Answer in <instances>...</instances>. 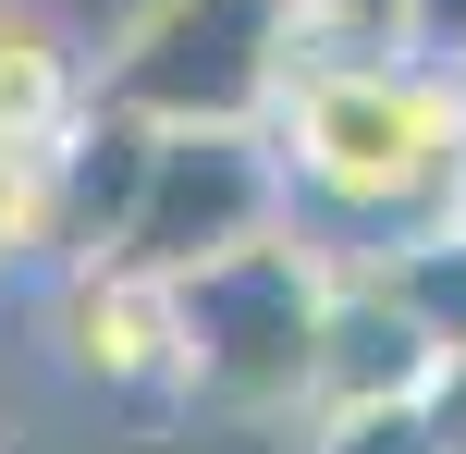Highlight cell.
I'll return each instance as SVG.
<instances>
[{
	"instance_id": "6da1fadb",
	"label": "cell",
	"mask_w": 466,
	"mask_h": 454,
	"mask_svg": "<svg viewBox=\"0 0 466 454\" xmlns=\"http://www.w3.org/2000/svg\"><path fill=\"white\" fill-rule=\"evenodd\" d=\"M295 221L331 258H369L393 234H430L466 197V74L405 37H307L295 86L270 111Z\"/></svg>"
},
{
	"instance_id": "7a4b0ae2",
	"label": "cell",
	"mask_w": 466,
	"mask_h": 454,
	"mask_svg": "<svg viewBox=\"0 0 466 454\" xmlns=\"http://www.w3.org/2000/svg\"><path fill=\"white\" fill-rule=\"evenodd\" d=\"M172 295H185V406L197 418H233V430L307 418V357H319V308H331V246L307 221L172 270Z\"/></svg>"
},
{
	"instance_id": "3957f363",
	"label": "cell",
	"mask_w": 466,
	"mask_h": 454,
	"mask_svg": "<svg viewBox=\"0 0 466 454\" xmlns=\"http://www.w3.org/2000/svg\"><path fill=\"white\" fill-rule=\"evenodd\" d=\"M295 13L282 0H136L86 49V98L136 111L147 136L172 123H270L295 86Z\"/></svg>"
},
{
	"instance_id": "277c9868",
	"label": "cell",
	"mask_w": 466,
	"mask_h": 454,
	"mask_svg": "<svg viewBox=\"0 0 466 454\" xmlns=\"http://www.w3.org/2000/svg\"><path fill=\"white\" fill-rule=\"evenodd\" d=\"M282 221H295V185H282L270 123H172V136H147V172H136V209H123L111 258L197 270L246 234H282Z\"/></svg>"
},
{
	"instance_id": "5b68a950",
	"label": "cell",
	"mask_w": 466,
	"mask_h": 454,
	"mask_svg": "<svg viewBox=\"0 0 466 454\" xmlns=\"http://www.w3.org/2000/svg\"><path fill=\"white\" fill-rule=\"evenodd\" d=\"M49 357L111 406H185V295L136 258H62L49 295Z\"/></svg>"
},
{
	"instance_id": "8992f818",
	"label": "cell",
	"mask_w": 466,
	"mask_h": 454,
	"mask_svg": "<svg viewBox=\"0 0 466 454\" xmlns=\"http://www.w3.org/2000/svg\"><path fill=\"white\" fill-rule=\"evenodd\" d=\"M430 368H442V332L418 319V295L380 258H331L319 357H307V418H331V406H418Z\"/></svg>"
},
{
	"instance_id": "52a82bcc",
	"label": "cell",
	"mask_w": 466,
	"mask_h": 454,
	"mask_svg": "<svg viewBox=\"0 0 466 454\" xmlns=\"http://www.w3.org/2000/svg\"><path fill=\"white\" fill-rule=\"evenodd\" d=\"M136 172H147V123L111 111V98H74V123H62V209H49V270H62V258H111L123 209H136Z\"/></svg>"
},
{
	"instance_id": "ba28073f",
	"label": "cell",
	"mask_w": 466,
	"mask_h": 454,
	"mask_svg": "<svg viewBox=\"0 0 466 454\" xmlns=\"http://www.w3.org/2000/svg\"><path fill=\"white\" fill-rule=\"evenodd\" d=\"M74 98H86V49L37 0H0V123H74Z\"/></svg>"
},
{
	"instance_id": "9c48e42d",
	"label": "cell",
	"mask_w": 466,
	"mask_h": 454,
	"mask_svg": "<svg viewBox=\"0 0 466 454\" xmlns=\"http://www.w3.org/2000/svg\"><path fill=\"white\" fill-rule=\"evenodd\" d=\"M49 209H62V123H0V270L49 258Z\"/></svg>"
},
{
	"instance_id": "30bf717a",
	"label": "cell",
	"mask_w": 466,
	"mask_h": 454,
	"mask_svg": "<svg viewBox=\"0 0 466 454\" xmlns=\"http://www.w3.org/2000/svg\"><path fill=\"white\" fill-rule=\"evenodd\" d=\"M295 454H430L418 406H331V418H295Z\"/></svg>"
},
{
	"instance_id": "8fae6325",
	"label": "cell",
	"mask_w": 466,
	"mask_h": 454,
	"mask_svg": "<svg viewBox=\"0 0 466 454\" xmlns=\"http://www.w3.org/2000/svg\"><path fill=\"white\" fill-rule=\"evenodd\" d=\"M418 430H430V454H466V332L442 344V368H430V393H418Z\"/></svg>"
},
{
	"instance_id": "7c38bea8",
	"label": "cell",
	"mask_w": 466,
	"mask_h": 454,
	"mask_svg": "<svg viewBox=\"0 0 466 454\" xmlns=\"http://www.w3.org/2000/svg\"><path fill=\"white\" fill-rule=\"evenodd\" d=\"M295 13V37H393L405 0H282Z\"/></svg>"
},
{
	"instance_id": "4fadbf2b",
	"label": "cell",
	"mask_w": 466,
	"mask_h": 454,
	"mask_svg": "<svg viewBox=\"0 0 466 454\" xmlns=\"http://www.w3.org/2000/svg\"><path fill=\"white\" fill-rule=\"evenodd\" d=\"M393 37H405V49H430V62H454V74H466V0H405V13H393Z\"/></svg>"
},
{
	"instance_id": "5bb4252c",
	"label": "cell",
	"mask_w": 466,
	"mask_h": 454,
	"mask_svg": "<svg viewBox=\"0 0 466 454\" xmlns=\"http://www.w3.org/2000/svg\"><path fill=\"white\" fill-rule=\"evenodd\" d=\"M0 454H13V430H0Z\"/></svg>"
},
{
	"instance_id": "9a60e30c",
	"label": "cell",
	"mask_w": 466,
	"mask_h": 454,
	"mask_svg": "<svg viewBox=\"0 0 466 454\" xmlns=\"http://www.w3.org/2000/svg\"><path fill=\"white\" fill-rule=\"evenodd\" d=\"M454 221H466V197H454Z\"/></svg>"
}]
</instances>
